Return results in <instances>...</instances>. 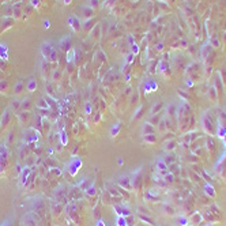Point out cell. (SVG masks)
Returning a JSON list of instances; mask_svg holds the SVG:
<instances>
[{"instance_id": "obj_27", "label": "cell", "mask_w": 226, "mask_h": 226, "mask_svg": "<svg viewBox=\"0 0 226 226\" xmlns=\"http://www.w3.org/2000/svg\"><path fill=\"white\" fill-rule=\"evenodd\" d=\"M68 1H71V0H64V3H66V4H67Z\"/></svg>"}, {"instance_id": "obj_10", "label": "cell", "mask_w": 226, "mask_h": 226, "mask_svg": "<svg viewBox=\"0 0 226 226\" xmlns=\"http://www.w3.org/2000/svg\"><path fill=\"white\" fill-rule=\"evenodd\" d=\"M116 223H117V226H128V223H127V218L123 217V215H119V217H117Z\"/></svg>"}, {"instance_id": "obj_13", "label": "cell", "mask_w": 226, "mask_h": 226, "mask_svg": "<svg viewBox=\"0 0 226 226\" xmlns=\"http://www.w3.org/2000/svg\"><path fill=\"white\" fill-rule=\"evenodd\" d=\"M21 106H22V102L19 101V99H14L11 102V109L12 110H18L21 109Z\"/></svg>"}, {"instance_id": "obj_26", "label": "cell", "mask_w": 226, "mask_h": 226, "mask_svg": "<svg viewBox=\"0 0 226 226\" xmlns=\"http://www.w3.org/2000/svg\"><path fill=\"white\" fill-rule=\"evenodd\" d=\"M95 226H105L104 221H98V222H97V225H95Z\"/></svg>"}, {"instance_id": "obj_4", "label": "cell", "mask_w": 226, "mask_h": 226, "mask_svg": "<svg viewBox=\"0 0 226 226\" xmlns=\"http://www.w3.org/2000/svg\"><path fill=\"white\" fill-rule=\"evenodd\" d=\"M60 48L63 49V50H70V48H71V38L68 36H66L60 41Z\"/></svg>"}, {"instance_id": "obj_20", "label": "cell", "mask_w": 226, "mask_h": 226, "mask_svg": "<svg viewBox=\"0 0 226 226\" xmlns=\"http://www.w3.org/2000/svg\"><path fill=\"white\" fill-rule=\"evenodd\" d=\"M206 192L210 194V195H214V190H213V187H210V185H206Z\"/></svg>"}, {"instance_id": "obj_8", "label": "cell", "mask_w": 226, "mask_h": 226, "mask_svg": "<svg viewBox=\"0 0 226 226\" xmlns=\"http://www.w3.org/2000/svg\"><path fill=\"white\" fill-rule=\"evenodd\" d=\"M26 89H27V91H34L37 89V80L36 79H30L27 82V85H26Z\"/></svg>"}, {"instance_id": "obj_22", "label": "cell", "mask_w": 226, "mask_h": 226, "mask_svg": "<svg viewBox=\"0 0 226 226\" xmlns=\"http://www.w3.org/2000/svg\"><path fill=\"white\" fill-rule=\"evenodd\" d=\"M158 168L161 169V170H165V169H166V165L164 164V162H162V161H159V162H158Z\"/></svg>"}, {"instance_id": "obj_16", "label": "cell", "mask_w": 226, "mask_h": 226, "mask_svg": "<svg viewBox=\"0 0 226 226\" xmlns=\"http://www.w3.org/2000/svg\"><path fill=\"white\" fill-rule=\"evenodd\" d=\"M60 138H61V143H63V144H67V134H66V131H61Z\"/></svg>"}, {"instance_id": "obj_2", "label": "cell", "mask_w": 226, "mask_h": 226, "mask_svg": "<svg viewBox=\"0 0 226 226\" xmlns=\"http://www.w3.org/2000/svg\"><path fill=\"white\" fill-rule=\"evenodd\" d=\"M53 50H55V49H53V46H52V44L50 42H42L41 44V53H42L44 59H49Z\"/></svg>"}, {"instance_id": "obj_14", "label": "cell", "mask_w": 226, "mask_h": 226, "mask_svg": "<svg viewBox=\"0 0 226 226\" xmlns=\"http://www.w3.org/2000/svg\"><path fill=\"white\" fill-rule=\"evenodd\" d=\"M119 131H120V123H116V124L110 128V134H112V136H116V135L119 134Z\"/></svg>"}, {"instance_id": "obj_19", "label": "cell", "mask_w": 226, "mask_h": 226, "mask_svg": "<svg viewBox=\"0 0 226 226\" xmlns=\"http://www.w3.org/2000/svg\"><path fill=\"white\" fill-rule=\"evenodd\" d=\"M3 48H4V45H0V56H1V57H4V59H7V55H6L7 49L3 50Z\"/></svg>"}, {"instance_id": "obj_11", "label": "cell", "mask_w": 226, "mask_h": 226, "mask_svg": "<svg viewBox=\"0 0 226 226\" xmlns=\"http://www.w3.org/2000/svg\"><path fill=\"white\" fill-rule=\"evenodd\" d=\"M6 158H7V147L3 144V146H0V161L4 162Z\"/></svg>"}, {"instance_id": "obj_25", "label": "cell", "mask_w": 226, "mask_h": 226, "mask_svg": "<svg viewBox=\"0 0 226 226\" xmlns=\"http://www.w3.org/2000/svg\"><path fill=\"white\" fill-rule=\"evenodd\" d=\"M44 27H45V29H49V22H48V21H44Z\"/></svg>"}, {"instance_id": "obj_21", "label": "cell", "mask_w": 226, "mask_h": 226, "mask_svg": "<svg viewBox=\"0 0 226 226\" xmlns=\"http://www.w3.org/2000/svg\"><path fill=\"white\" fill-rule=\"evenodd\" d=\"M86 192H87V195H94V194H95V190H94L93 187H89V188L86 190Z\"/></svg>"}, {"instance_id": "obj_24", "label": "cell", "mask_w": 226, "mask_h": 226, "mask_svg": "<svg viewBox=\"0 0 226 226\" xmlns=\"http://www.w3.org/2000/svg\"><path fill=\"white\" fill-rule=\"evenodd\" d=\"M90 112H91V106H90V105H86V113L90 115Z\"/></svg>"}, {"instance_id": "obj_12", "label": "cell", "mask_w": 226, "mask_h": 226, "mask_svg": "<svg viewBox=\"0 0 226 226\" xmlns=\"http://www.w3.org/2000/svg\"><path fill=\"white\" fill-rule=\"evenodd\" d=\"M22 90H23V82H22V80H18L17 85L14 86V91L17 93V94H19Z\"/></svg>"}, {"instance_id": "obj_7", "label": "cell", "mask_w": 226, "mask_h": 226, "mask_svg": "<svg viewBox=\"0 0 226 226\" xmlns=\"http://www.w3.org/2000/svg\"><path fill=\"white\" fill-rule=\"evenodd\" d=\"M30 172H31L30 168H26V169L22 170V174H21V183H22V184H26L27 177H29V174H30Z\"/></svg>"}, {"instance_id": "obj_5", "label": "cell", "mask_w": 226, "mask_h": 226, "mask_svg": "<svg viewBox=\"0 0 226 226\" xmlns=\"http://www.w3.org/2000/svg\"><path fill=\"white\" fill-rule=\"evenodd\" d=\"M115 210H116L117 214L123 215V217H127V215L131 214V211L127 207H124V206H115Z\"/></svg>"}, {"instance_id": "obj_1", "label": "cell", "mask_w": 226, "mask_h": 226, "mask_svg": "<svg viewBox=\"0 0 226 226\" xmlns=\"http://www.w3.org/2000/svg\"><path fill=\"white\" fill-rule=\"evenodd\" d=\"M80 166H82V159L80 158H72L70 162H68L67 169H68V172H70L71 176H75V174L78 173V170L80 169Z\"/></svg>"}, {"instance_id": "obj_23", "label": "cell", "mask_w": 226, "mask_h": 226, "mask_svg": "<svg viewBox=\"0 0 226 226\" xmlns=\"http://www.w3.org/2000/svg\"><path fill=\"white\" fill-rule=\"evenodd\" d=\"M72 57H74V52H71V53L68 52V55H67V60H68V61H72Z\"/></svg>"}, {"instance_id": "obj_9", "label": "cell", "mask_w": 226, "mask_h": 226, "mask_svg": "<svg viewBox=\"0 0 226 226\" xmlns=\"http://www.w3.org/2000/svg\"><path fill=\"white\" fill-rule=\"evenodd\" d=\"M19 120L21 123H25V121H29V119H30V112L27 110V112H22V113H19L18 115Z\"/></svg>"}, {"instance_id": "obj_15", "label": "cell", "mask_w": 226, "mask_h": 226, "mask_svg": "<svg viewBox=\"0 0 226 226\" xmlns=\"http://www.w3.org/2000/svg\"><path fill=\"white\" fill-rule=\"evenodd\" d=\"M30 99H29V98H26V99H23V101H22V106H21V109H23V110H29L30 109Z\"/></svg>"}, {"instance_id": "obj_18", "label": "cell", "mask_w": 226, "mask_h": 226, "mask_svg": "<svg viewBox=\"0 0 226 226\" xmlns=\"http://www.w3.org/2000/svg\"><path fill=\"white\" fill-rule=\"evenodd\" d=\"M37 106H38V108H45V109H49V105L45 104V101H44V99H41V101H40V104L37 105Z\"/></svg>"}, {"instance_id": "obj_3", "label": "cell", "mask_w": 226, "mask_h": 226, "mask_svg": "<svg viewBox=\"0 0 226 226\" xmlns=\"http://www.w3.org/2000/svg\"><path fill=\"white\" fill-rule=\"evenodd\" d=\"M10 119H11V112H10V109H6L3 112V115H1V119H0V128L6 127L7 124L10 123Z\"/></svg>"}, {"instance_id": "obj_6", "label": "cell", "mask_w": 226, "mask_h": 226, "mask_svg": "<svg viewBox=\"0 0 226 226\" xmlns=\"http://www.w3.org/2000/svg\"><path fill=\"white\" fill-rule=\"evenodd\" d=\"M68 23H70V26H72V29H74L75 31L79 30L80 22L78 21V18H76V17H71V18L68 19Z\"/></svg>"}, {"instance_id": "obj_17", "label": "cell", "mask_w": 226, "mask_h": 226, "mask_svg": "<svg viewBox=\"0 0 226 226\" xmlns=\"http://www.w3.org/2000/svg\"><path fill=\"white\" fill-rule=\"evenodd\" d=\"M7 89V80H0V93H4Z\"/></svg>"}]
</instances>
